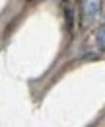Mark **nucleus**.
<instances>
[{"label": "nucleus", "instance_id": "1", "mask_svg": "<svg viewBox=\"0 0 105 127\" xmlns=\"http://www.w3.org/2000/svg\"><path fill=\"white\" fill-rule=\"evenodd\" d=\"M80 8H82V16L86 22H93L95 18L99 16L103 4L101 0H80Z\"/></svg>", "mask_w": 105, "mask_h": 127}, {"label": "nucleus", "instance_id": "2", "mask_svg": "<svg viewBox=\"0 0 105 127\" xmlns=\"http://www.w3.org/2000/svg\"><path fill=\"white\" fill-rule=\"evenodd\" d=\"M95 43L99 49H105V24L95 32Z\"/></svg>", "mask_w": 105, "mask_h": 127}, {"label": "nucleus", "instance_id": "3", "mask_svg": "<svg viewBox=\"0 0 105 127\" xmlns=\"http://www.w3.org/2000/svg\"><path fill=\"white\" fill-rule=\"evenodd\" d=\"M64 18H66V26H68V30H72V10H70L68 4H64Z\"/></svg>", "mask_w": 105, "mask_h": 127}, {"label": "nucleus", "instance_id": "4", "mask_svg": "<svg viewBox=\"0 0 105 127\" xmlns=\"http://www.w3.org/2000/svg\"><path fill=\"white\" fill-rule=\"evenodd\" d=\"M103 14H105V0H103Z\"/></svg>", "mask_w": 105, "mask_h": 127}, {"label": "nucleus", "instance_id": "5", "mask_svg": "<svg viewBox=\"0 0 105 127\" xmlns=\"http://www.w3.org/2000/svg\"><path fill=\"white\" fill-rule=\"evenodd\" d=\"M35 2H39V0H35Z\"/></svg>", "mask_w": 105, "mask_h": 127}]
</instances>
